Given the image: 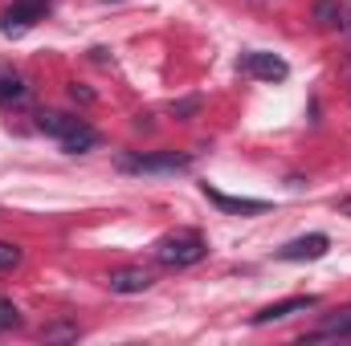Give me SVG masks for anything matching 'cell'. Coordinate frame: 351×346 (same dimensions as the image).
<instances>
[{"label": "cell", "instance_id": "ba28073f", "mask_svg": "<svg viewBox=\"0 0 351 346\" xmlns=\"http://www.w3.org/2000/svg\"><path fill=\"white\" fill-rule=\"evenodd\" d=\"M204 196H208V204H217L221 212H237V216H258V212H269V200H245V196H225V191H217V187H208V183H204Z\"/></svg>", "mask_w": 351, "mask_h": 346}, {"label": "cell", "instance_id": "e0dca14e", "mask_svg": "<svg viewBox=\"0 0 351 346\" xmlns=\"http://www.w3.org/2000/svg\"><path fill=\"white\" fill-rule=\"evenodd\" d=\"M196 110H200V98H184V102H176L172 106L176 118H188V114H196Z\"/></svg>", "mask_w": 351, "mask_h": 346}, {"label": "cell", "instance_id": "8992f818", "mask_svg": "<svg viewBox=\"0 0 351 346\" xmlns=\"http://www.w3.org/2000/svg\"><path fill=\"white\" fill-rule=\"evenodd\" d=\"M327 249H331V241H327L323 232H306V237L282 245V249H278V261H319Z\"/></svg>", "mask_w": 351, "mask_h": 346}, {"label": "cell", "instance_id": "7c38bea8", "mask_svg": "<svg viewBox=\"0 0 351 346\" xmlns=\"http://www.w3.org/2000/svg\"><path fill=\"white\" fill-rule=\"evenodd\" d=\"M94 143H98V131H94V127H86V122H78V127L62 139V151H66V155H82V151H90V147H94Z\"/></svg>", "mask_w": 351, "mask_h": 346}, {"label": "cell", "instance_id": "3957f363", "mask_svg": "<svg viewBox=\"0 0 351 346\" xmlns=\"http://www.w3.org/2000/svg\"><path fill=\"white\" fill-rule=\"evenodd\" d=\"M41 12H45V0H16V4L4 8L0 33H4V37H25V33L41 21Z\"/></svg>", "mask_w": 351, "mask_h": 346}, {"label": "cell", "instance_id": "ac0fdd59", "mask_svg": "<svg viewBox=\"0 0 351 346\" xmlns=\"http://www.w3.org/2000/svg\"><path fill=\"white\" fill-rule=\"evenodd\" d=\"M339 216H348V220H351V196H343V200H339Z\"/></svg>", "mask_w": 351, "mask_h": 346}, {"label": "cell", "instance_id": "52a82bcc", "mask_svg": "<svg viewBox=\"0 0 351 346\" xmlns=\"http://www.w3.org/2000/svg\"><path fill=\"white\" fill-rule=\"evenodd\" d=\"M343 338H351V306L339 310V314H331L327 322H319L315 330L302 334V343H343Z\"/></svg>", "mask_w": 351, "mask_h": 346}, {"label": "cell", "instance_id": "7a4b0ae2", "mask_svg": "<svg viewBox=\"0 0 351 346\" xmlns=\"http://www.w3.org/2000/svg\"><path fill=\"white\" fill-rule=\"evenodd\" d=\"M127 172L139 175H176L192 168V155H180V151H156V155H127L123 159Z\"/></svg>", "mask_w": 351, "mask_h": 346}, {"label": "cell", "instance_id": "277c9868", "mask_svg": "<svg viewBox=\"0 0 351 346\" xmlns=\"http://www.w3.org/2000/svg\"><path fill=\"white\" fill-rule=\"evenodd\" d=\"M241 74H250V78H258V82H286V78H290V66H286L278 53L254 49V53L241 57Z\"/></svg>", "mask_w": 351, "mask_h": 346}, {"label": "cell", "instance_id": "4fadbf2b", "mask_svg": "<svg viewBox=\"0 0 351 346\" xmlns=\"http://www.w3.org/2000/svg\"><path fill=\"white\" fill-rule=\"evenodd\" d=\"M21 326V310L8 302V297H0V334H8V330H16Z\"/></svg>", "mask_w": 351, "mask_h": 346}, {"label": "cell", "instance_id": "9a60e30c", "mask_svg": "<svg viewBox=\"0 0 351 346\" xmlns=\"http://www.w3.org/2000/svg\"><path fill=\"white\" fill-rule=\"evenodd\" d=\"M319 25H323V29H335V25H339V4H335V0H323V4H319Z\"/></svg>", "mask_w": 351, "mask_h": 346}, {"label": "cell", "instance_id": "6da1fadb", "mask_svg": "<svg viewBox=\"0 0 351 346\" xmlns=\"http://www.w3.org/2000/svg\"><path fill=\"white\" fill-rule=\"evenodd\" d=\"M208 257V245L196 228H180V232H168L160 245H156V261L168 265V269H188L196 261Z\"/></svg>", "mask_w": 351, "mask_h": 346}, {"label": "cell", "instance_id": "9c48e42d", "mask_svg": "<svg viewBox=\"0 0 351 346\" xmlns=\"http://www.w3.org/2000/svg\"><path fill=\"white\" fill-rule=\"evenodd\" d=\"M319 306V297H286V302H274V306H265L262 314H254V326H265V322H282V318H290V314H306V310H315Z\"/></svg>", "mask_w": 351, "mask_h": 346}, {"label": "cell", "instance_id": "5bb4252c", "mask_svg": "<svg viewBox=\"0 0 351 346\" xmlns=\"http://www.w3.org/2000/svg\"><path fill=\"white\" fill-rule=\"evenodd\" d=\"M16 265H21V249L8 245V241H0V273H8V269H16Z\"/></svg>", "mask_w": 351, "mask_h": 346}, {"label": "cell", "instance_id": "8fae6325", "mask_svg": "<svg viewBox=\"0 0 351 346\" xmlns=\"http://www.w3.org/2000/svg\"><path fill=\"white\" fill-rule=\"evenodd\" d=\"M74 127H78V118H70V114H62V110H41V114H37V131H41V135L66 139Z\"/></svg>", "mask_w": 351, "mask_h": 346}, {"label": "cell", "instance_id": "5b68a950", "mask_svg": "<svg viewBox=\"0 0 351 346\" xmlns=\"http://www.w3.org/2000/svg\"><path fill=\"white\" fill-rule=\"evenodd\" d=\"M152 273L143 269V265H123V269H114L110 277H106V289L110 293H143V289H152Z\"/></svg>", "mask_w": 351, "mask_h": 346}, {"label": "cell", "instance_id": "30bf717a", "mask_svg": "<svg viewBox=\"0 0 351 346\" xmlns=\"http://www.w3.org/2000/svg\"><path fill=\"white\" fill-rule=\"evenodd\" d=\"M25 102H29V86H25V78L12 74V70H0V106L12 110V106H25Z\"/></svg>", "mask_w": 351, "mask_h": 346}, {"label": "cell", "instance_id": "2e32d148", "mask_svg": "<svg viewBox=\"0 0 351 346\" xmlns=\"http://www.w3.org/2000/svg\"><path fill=\"white\" fill-rule=\"evenodd\" d=\"M62 338H78V326H45V343H62Z\"/></svg>", "mask_w": 351, "mask_h": 346}]
</instances>
